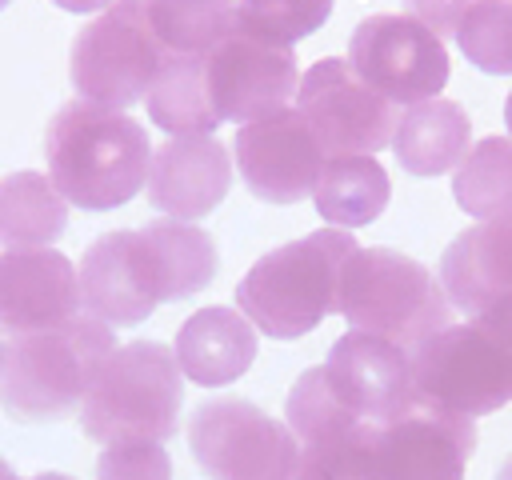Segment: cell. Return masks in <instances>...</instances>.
Segmentation results:
<instances>
[{
    "label": "cell",
    "instance_id": "cell-28",
    "mask_svg": "<svg viewBox=\"0 0 512 480\" xmlns=\"http://www.w3.org/2000/svg\"><path fill=\"white\" fill-rule=\"evenodd\" d=\"M336 0H236V32L264 44L296 48L324 28Z\"/></svg>",
    "mask_w": 512,
    "mask_h": 480
},
{
    "label": "cell",
    "instance_id": "cell-15",
    "mask_svg": "<svg viewBox=\"0 0 512 480\" xmlns=\"http://www.w3.org/2000/svg\"><path fill=\"white\" fill-rule=\"evenodd\" d=\"M476 452V420L412 404L404 416L376 424L380 480H464Z\"/></svg>",
    "mask_w": 512,
    "mask_h": 480
},
{
    "label": "cell",
    "instance_id": "cell-30",
    "mask_svg": "<svg viewBox=\"0 0 512 480\" xmlns=\"http://www.w3.org/2000/svg\"><path fill=\"white\" fill-rule=\"evenodd\" d=\"M436 280H440L448 304L456 312H464V320L476 316V312H484L496 300L492 288H488V280H484V268H480V256H476V232L472 228H464V232H456V240H448V248L440 256V268H436Z\"/></svg>",
    "mask_w": 512,
    "mask_h": 480
},
{
    "label": "cell",
    "instance_id": "cell-9",
    "mask_svg": "<svg viewBox=\"0 0 512 480\" xmlns=\"http://www.w3.org/2000/svg\"><path fill=\"white\" fill-rule=\"evenodd\" d=\"M344 60L368 88H376L396 108H412L420 100L440 96L452 76L444 36L404 12L364 16L348 36Z\"/></svg>",
    "mask_w": 512,
    "mask_h": 480
},
{
    "label": "cell",
    "instance_id": "cell-11",
    "mask_svg": "<svg viewBox=\"0 0 512 480\" xmlns=\"http://www.w3.org/2000/svg\"><path fill=\"white\" fill-rule=\"evenodd\" d=\"M328 152L308 128V120L292 108L240 124L232 136V164L244 188L264 204H300L312 200Z\"/></svg>",
    "mask_w": 512,
    "mask_h": 480
},
{
    "label": "cell",
    "instance_id": "cell-29",
    "mask_svg": "<svg viewBox=\"0 0 512 480\" xmlns=\"http://www.w3.org/2000/svg\"><path fill=\"white\" fill-rule=\"evenodd\" d=\"M296 480H380L376 424H360V428H348L340 436L300 444Z\"/></svg>",
    "mask_w": 512,
    "mask_h": 480
},
{
    "label": "cell",
    "instance_id": "cell-22",
    "mask_svg": "<svg viewBox=\"0 0 512 480\" xmlns=\"http://www.w3.org/2000/svg\"><path fill=\"white\" fill-rule=\"evenodd\" d=\"M68 232V200L48 172H8L0 180V244L4 248H56Z\"/></svg>",
    "mask_w": 512,
    "mask_h": 480
},
{
    "label": "cell",
    "instance_id": "cell-7",
    "mask_svg": "<svg viewBox=\"0 0 512 480\" xmlns=\"http://www.w3.org/2000/svg\"><path fill=\"white\" fill-rule=\"evenodd\" d=\"M412 388L424 408L492 416L512 404V356L476 320H452L412 348Z\"/></svg>",
    "mask_w": 512,
    "mask_h": 480
},
{
    "label": "cell",
    "instance_id": "cell-40",
    "mask_svg": "<svg viewBox=\"0 0 512 480\" xmlns=\"http://www.w3.org/2000/svg\"><path fill=\"white\" fill-rule=\"evenodd\" d=\"M0 364H4V340H0Z\"/></svg>",
    "mask_w": 512,
    "mask_h": 480
},
{
    "label": "cell",
    "instance_id": "cell-1",
    "mask_svg": "<svg viewBox=\"0 0 512 480\" xmlns=\"http://www.w3.org/2000/svg\"><path fill=\"white\" fill-rule=\"evenodd\" d=\"M44 160L68 204L84 212H112L144 192L152 140L136 116L76 96L52 112Z\"/></svg>",
    "mask_w": 512,
    "mask_h": 480
},
{
    "label": "cell",
    "instance_id": "cell-19",
    "mask_svg": "<svg viewBox=\"0 0 512 480\" xmlns=\"http://www.w3.org/2000/svg\"><path fill=\"white\" fill-rule=\"evenodd\" d=\"M472 148V120L464 104L448 96L420 100L412 108H400L396 132H392V156L412 176H448Z\"/></svg>",
    "mask_w": 512,
    "mask_h": 480
},
{
    "label": "cell",
    "instance_id": "cell-37",
    "mask_svg": "<svg viewBox=\"0 0 512 480\" xmlns=\"http://www.w3.org/2000/svg\"><path fill=\"white\" fill-rule=\"evenodd\" d=\"M0 480H20V476H16V472H12V464H8V460H4V456H0Z\"/></svg>",
    "mask_w": 512,
    "mask_h": 480
},
{
    "label": "cell",
    "instance_id": "cell-6",
    "mask_svg": "<svg viewBox=\"0 0 512 480\" xmlns=\"http://www.w3.org/2000/svg\"><path fill=\"white\" fill-rule=\"evenodd\" d=\"M164 56L168 48L148 24V4L116 0L76 32L68 52V76L80 100L128 112L148 96Z\"/></svg>",
    "mask_w": 512,
    "mask_h": 480
},
{
    "label": "cell",
    "instance_id": "cell-38",
    "mask_svg": "<svg viewBox=\"0 0 512 480\" xmlns=\"http://www.w3.org/2000/svg\"><path fill=\"white\" fill-rule=\"evenodd\" d=\"M496 480H512V456H508V460L496 468Z\"/></svg>",
    "mask_w": 512,
    "mask_h": 480
},
{
    "label": "cell",
    "instance_id": "cell-12",
    "mask_svg": "<svg viewBox=\"0 0 512 480\" xmlns=\"http://www.w3.org/2000/svg\"><path fill=\"white\" fill-rule=\"evenodd\" d=\"M300 60L292 48L232 32L208 52V92L220 124H252L296 104Z\"/></svg>",
    "mask_w": 512,
    "mask_h": 480
},
{
    "label": "cell",
    "instance_id": "cell-25",
    "mask_svg": "<svg viewBox=\"0 0 512 480\" xmlns=\"http://www.w3.org/2000/svg\"><path fill=\"white\" fill-rule=\"evenodd\" d=\"M148 24L168 52L208 56L236 32V0H144Z\"/></svg>",
    "mask_w": 512,
    "mask_h": 480
},
{
    "label": "cell",
    "instance_id": "cell-20",
    "mask_svg": "<svg viewBox=\"0 0 512 480\" xmlns=\"http://www.w3.org/2000/svg\"><path fill=\"white\" fill-rule=\"evenodd\" d=\"M148 120L164 128V136H212L220 128L212 92H208V56L168 52L148 96Z\"/></svg>",
    "mask_w": 512,
    "mask_h": 480
},
{
    "label": "cell",
    "instance_id": "cell-13",
    "mask_svg": "<svg viewBox=\"0 0 512 480\" xmlns=\"http://www.w3.org/2000/svg\"><path fill=\"white\" fill-rule=\"evenodd\" d=\"M76 272L84 312L104 320L108 328H136L164 304L160 272L140 228H116L96 236L84 248Z\"/></svg>",
    "mask_w": 512,
    "mask_h": 480
},
{
    "label": "cell",
    "instance_id": "cell-16",
    "mask_svg": "<svg viewBox=\"0 0 512 480\" xmlns=\"http://www.w3.org/2000/svg\"><path fill=\"white\" fill-rule=\"evenodd\" d=\"M228 188H232V152L216 132L164 136V144L152 148L144 196L164 220L196 224L224 204Z\"/></svg>",
    "mask_w": 512,
    "mask_h": 480
},
{
    "label": "cell",
    "instance_id": "cell-14",
    "mask_svg": "<svg viewBox=\"0 0 512 480\" xmlns=\"http://www.w3.org/2000/svg\"><path fill=\"white\" fill-rule=\"evenodd\" d=\"M324 372L340 404L360 424H388L416 404L412 352L384 336L348 328L344 336L332 340Z\"/></svg>",
    "mask_w": 512,
    "mask_h": 480
},
{
    "label": "cell",
    "instance_id": "cell-21",
    "mask_svg": "<svg viewBox=\"0 0 512 480\" xmlns=\"http://www.w3.org/2000/svg\"><path fill=\"white\" fill-rule=\"evenodd\" d=\"M392 200V180L376 156H328L312 188V204L328 228L356 232Z\"/></svg>",
    "mask_w": 512,
    "mask_h": 480
},
{
    "label": "cell",
    "instance_id": "cell-31",
    "mask_svg": "<svg viewBox=\"0 0 512 480\" xmlns=\"http://www.w3.org/2000/svg\"><path fill=\"white\" fill-rule=\"evenodd\" d=\"M96 480H172V456L160 440L104 444L96 456Z\"/></svg>",
    "mask_w": 512,
    "mask_h": 480
},
{
    "label": "cell",
    "instance_id": "cell-4",
    "mask_svg": "<svg viewBox=\"0 0 512 480\" xmlns=\"http://www.w3.org/2000/svg\"><path fill=\"white\" fill-rule=\"evenodd\" d=\"M184 408V372L168 344L128 340L108 352L100 364L76 420L88 440H172L180 432Z\"/></svg>",
    "mask_w": 512,
    "mask_h": 480
},
{
    "label": "cell",
    "instance_id": "cell-27",
    "mask_svg": "<svg viewBox=\"0 0 512 480\" xmlns=\"http://www.w3.org/2000/svg\"><path fill=\"white\" fill-rule=\"evenodd\" d=\"M452 40L472 68L512 76V0H472Z\"/></svg>",
    "mask_w": 512,
    "mask_h": 480
},
{
    "label": "cell",
    "instance_id": "cell-36",
    "mask_svg": "<svg viewBox=\"0 0 512 480\" xmlns=\"http://www.w3.org/2000/svg\"><path fill=\"white\" fill-rule=\"evenodd\" d=\"M504 128H508V132H504V136H508V140H512V92H508V96H504Z\"/></svg>",
    "mask_w": 512,
    "mask_h": 480
},
{
    "label": "cell",
    "instance_id": "cell-3",
    "mask_svg": "<svg viewBox=\"0 0 512 480\" xmlns=\"http://www.w3.org/2000/svg\"><path fill=\"white\" fill-rule=\"evenodd\" d=\"M112 348V328L88 312L60 328L12 336L0 364V408L20 424H52L80 412Z\"/></svg>",
    "mask_w": 512,
    "mask_h": 480
},
{
    "label": "cell",
    "instance_id": "cell-5",
    "mask_svg": "<svg viewBox=\"0 0 512 480\" xmlns=\"http://www.w3.org/2000/svg\"><path fill=\"white\" fill-rule=\"evenodd\" d=\"M336 312L348 320V328L384 336L408 352L452 324V304L436 272H428L416 256L384 244L356 248L344 260Z\"/></svg>",
    "mask_w": 512,
    "mask_h": 480
},
{
    "label": "cell",
    "instance_id": "cell-10",
    "mask_svg": "<svg viewBox=\"0 0 512 480\" xmlns=\"http://www.w3.org/2000/svg\"><path fill=\"white\" fill-rule=\"evenodd\" d=\"M296 112L328 156H376L380 148H392L400 120V108L368 88L344 56H324L300 72Z\"/></svg>",
    "mask_w": 512,
    "mask_h": 480
},
{
    "label": "cell",
    "instance_id": "cell-32",
    "mask_svg": "<svg viewBox=\"0 0 512 480\" xmlns=\"http://www.w3.org/2000/svg\"><path fill=\"white\" fill-rule=\"evenodd\" d=\"M472 232H476V256L492 296L512 292V212L488 224H472Z\"/></svg>",
    "mask_w": 512,
    "mask_h": 480
},
{
    "label": "cell",
    "instance_id": "cell-8",
    "mask_svg": "<svg viewBox=\"0 0 512 480\" xmlns=\"http://www.w3.org/2000/svg\"><path fill=\"white\" fill-rule=\"evenodd\" d=\"M188 448L208 480H296L300 440L244 396H216L192 408Z\"/></svg>",
    "mask_w": 512,
    "mask_h": 480
},
{
    "label": "cell",
    "instance_id": "cell-34",
    "mask_svg": "<svg viewBox=\"0 0 512 480\" xmlns=\"http://www.w3.org/2000/svg\"><path fill=\"white\" fill-rule=\"evenodd\" d=\"M468 320H476V324L512 356V292H500L484 312H476V316H468Z\"/></svg>",
    "mask_w": 512,
    "mask_h": 480
},
{
    "label": "cell",
    "instance_id": "cell-39",
    "mask_svg": "<svg viewBox=\"0 0 512 480\" xmlns=\"http://www.w3.org/2000/svg\"><path fill=\"white\" fill-rule=\"evenodd\" d=\"M32 480H72V476H64V472H36Z\"/></svg>",
    "mask_w": 512,
    "mask_h": 480
},
{
    "label": "cell",
    "instance_id": "cell-33",
    "mask_svg": "<svg viewBox=\"0 0 512 480\" xmlns=\"http://www.w3.org/2000/svg\"><path fill=\"white\" fill-rule=\"evenodd\" d=\"M400 4H404V16L420 20L436 36H452L472 0H400Z\"/></svg>",
    "mask_w": 512,
    "mask_h": 480
},
{
    "label": "cell",
    "instance_id": "cell-41",
    "mask_svg": "<svg viewBox=\"0 0 512 480\" xmlns=\"http://www.w3.org/2000/svg\"><path fill=\"white\" fill-rule=\"evenodd\" d=\"M8 4H12V0H0V12H4V8H8Z\"/></svg>",
    "mask_w": 512,
    "mask_h": 480
},
{
    "label": "cell",
    "instance_id": "cell-2",
    "mask_svg": "<svg viewBox=\"0 0 512 480\" xmlns=\"http://www.w3.org/2000/svg\"><path fill=\"white\" fill-rule=\"evenodd\" d=\"M344 228H316L264 252L236 284V308L272 340H300L336 312L340 268L356 252Z\"/></svg>",
    "mask_w": 512,
    "mask_h": 480
},
{
    "label": "cell",
    "instance_id": "cell-24",
    "mask_svg": "<svg viewBox=\"0 0 512 480\" xmlns=\"http://www.w3.org/2000/svg\"><path fill=\"white\" fill-rule=\"evenodd\" d=\"M452 200L476 224H488L512 212V140L508 136L472 140V148L452 172Z\"/></svg>",
    "mask_w": 512,
    "mask_h": 480
},
{
    "label": "cell",
    "instance_id": "cell-35",
    "mask_svg": "<svg viewBox=\"0 0 512 480\" xmlns=\"http://www.w3.org/2000/svg\"><path fill=\"white\" fill-rule=\"evenodd\" d=\"M60 12H72V16H96V12H104L108 4H116V0H52Z\"/></svg>",
    "mask_w": 512,
    "mask_h": 480
},
{
    "label": "cell",
    "instance_id": "cell-23",
    "mask_svg": "<svg viewBox=\"0 0 512 480\" xmlns=\"http://www.w3.org/2000/svg\"><path fill=\"white\" fill-rule=\"evenodd\" d=\"M140 232H144L148 252L156 260L164 304L188 300V296H196L200 288L212 284V276L220 268V252H216V240L200 224L156 220V224H144Z\"/></svg>",
    "mask_w": 512,
    "mask_h": 480
},
{
    "label": "cell",
    "instance_id": "cell-17",
    "mask_svg": "<svg viewBox=\"0 0 512 480\" xmlns=\"http://www.w3.org/2000/svg\"><path fill=\"white\" fill-rule=\"evenodd\" d=\"M80 312V272L60 248L0 252V328L8 336L60 328Z\"/></svg>",
    "mask_w": 512,
    "mask_h": 480
},
{
    "label": "cell",
    "instance_id": "cell-26",
    "mask_svg": "<svg viewBox=\"0 0 512 480\" xmlns=\"http://www.w3.org/2000/svg\"><path fill=\"white\" fill-rule=\"evenodd\" d=\"M284 424L292 428V436H296L300 444H316V440L340 436V432H348V428H360V420H356V416L340 404V396L332 392L324 364L304 368V372L296 376V384L288 388V400H284Z\"/></svg>",
    "mask_w": 512,
    "mask_h": 480
},
{
    "label": "cell",
    "instance_id": "cell-18",
    "mask_svg": "<svg viewBox=\"0 0 512 480\" xmlns=\"http://www.w3.org/2000/svg\"><path fill=\"white\" fill-rule=\"evenodd\" d=\"M256 352H260V332L240 308H228V304L196 308L176 328V340H172V356L184 380L200 388H224L240 380L256 364Z\"/></svg>",
    "mask_w": 512,
    "mask_h": 480
}]
</instances>
